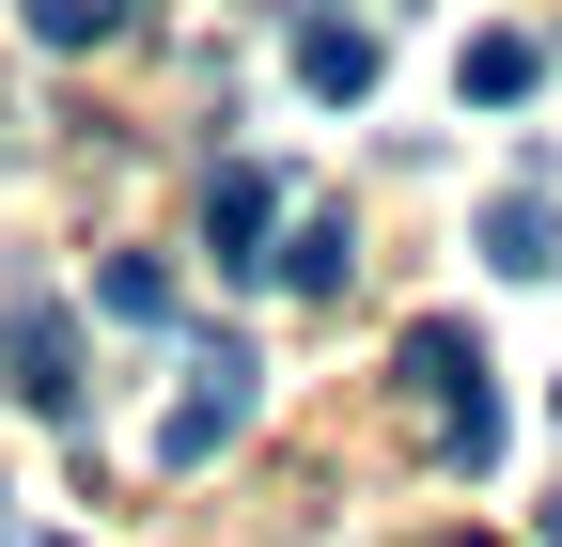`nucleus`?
I'll use <instances>...</instances> for the list:
<instances>
[{
    "instance_id": "0eeeda50",
    "label": "nucleus",
    "mask_w": 562,
    "mask_h": 547,
    "mask_svg": "<svg viewBox=\"0 0 562 547\" xmlns=\"http://www.w3.org/2000/svg\"><path fill=\"white\" fill-rule=\"evenodd\" d=\"M94 313H110V328H172L188 298H172V266H157V250H110V266H94Z\"/></svg>"
},
{
    "instance_id": "9b49d317",
    "label": "nucleus",
    "mask_w": 562,
    "mask_h": 547,
    "mask_svg": "<svg viewBox=\"0 0 562 547\" xmlns=\"http://www.w3.org/2000/svg\"><path fill=\"white\" fill-rule=\"evenodd\" d=\"M453 547H501V532H453Z\"/></svg>"
},
{
    "instance_id": "f03ea898",
    "label": "nucleus",
    "mask_w": 562,
    "mask_h": 547,
    "mask_svg": "<svg viewBox=\"0 0 562 547\" xmlns=\"http://www.w3.org/2000/svg\"><path fill=\"white\" fill-rule=\"evenodd\" d=\"M250 406H266V360L235 345V328H203V345H188V391H172V423H157V469H220Z\"/></svg>"
},
{
    "instance_id": "9d476101",
    "label": "nucleus",
    "mask_w": 562,
    "mask_h": 547,
    "mask_svg": "<svg viewBox=\"0 0 562 547\" xmlns=\"http://www.w3.org/2000/svg\"><path fill=\"white\" fill-rule=\"evenodd\" d=\"M0 501H16V485H0ZM0 547H16V516H0Z\"/></svg>"
},
{
    "instance_id": "423d86ee",
    "label": "nucleus",
    "mask_w": 562,
    "mask_h": 547,
    "mask_svg": "<svg viewBox=\"0 0 562 547\" xmlns=\"http://www.w3.org/2000/svg\"><path fill=\"white\" fill-rule=\"evenodd\" d=\"M484 266H501V282H547V266H562V203L547 188H501V203H484Z\"/></svg>"
},
{
    "instance_id": "20e7f679",
    "label": "nucleus",
    "mask_w": 562,
    "mask_h": 547,
    "mask_svg": "<svg viewBox=\"0 0 562 547\" xmlns=\"http://www.w3.org/2000/svg\"><path fill=\"white\" fill-rule=\"evenodd\" d=\"M0 360H16L0 391H32L47 423H79V328H63V313H16V328H0Z\"/></svg>"
},
{
    "instance_id": "f8f14e48",
    "label": "nucleus",
    "mask_w": 562,
    "mask_h": 547,
    "mask_svg": "<svg viewBox=\"0 0 562 547\" xmlns=\"http://www.w3.org/2000/svg\"><path fill=\"white\" fill-rule=\"evenodd\" d=\"M547 547H562V501H547Z\"/></svg>"
},
{
    "instance_id": "7ed1b4c3",
    "label": "nucleus",
    "mask_w": 562,
    "mask_h": 547,
    "mask_svg": "<svg viewBox=\"0 0 562 547\" xmlns=\"http://www.w3.org/2000/svg\"><path fill=\"white\" fill-rule=\"evenodd\" d=\"M203 250H220L235 282H266V250H281V172L266 157H220V172H203Z\"/></svg>"
},
{
    "instance_id": "39448f33",
    "label": "nucleus",
    "mask_w": 562,
    "mask_h": 547,
    "mask_svg": "<svg viewBox=\"0 0 562 547\" xmlns=\"http://www.w3.org/2000/svg\"><path fill=\"white\" fill-rule=\"evenodd\" d=\"M375 63H391V47H375L360 16H297V94H328V110H360V94H375Z\"/></svg>"
},
{
    "instance_id": "1a4fd4ad",
    "label": "nucleus",
    "mask_w": 562,
    "mask_h": 547,
    "mask_svg": "<svg viewBox=\"0 0 562 547\" xmlns=\"http://www.w3.org/2000/svg\"><path fill=\"white\" fill-rule=\"evenodd\" d=\"M266 282H297V298H344V220H297V250H266Z\"/></svg>"
},
{
    "instance_id": "6e6552de",
    "label": "nucleus",
    "mask_w": 562,
    "mask_h": 547,
    "mask_svg": "<svg viewBox=\"0 0 562 547\" xmlns=\"http://www.w3.org/2000/svg\"><path fill=\"white\" fill-rule=\"evenodd\" d=\"M453 79H469V110H516V94H531V32H469Z\"/></svg>"
},
{
    "instance_id": "f257e3e1",
    "label": "nucleus",
    "mask_w": 562,
    "mask_h": 547,
    "mask_svg": "<svg viewBox=\"0 0 562 547\" xmlns=\"http://www.w3.org/2000/svg\"><path fill=\"white\" fill-rule=\"evenodd\" d=\"M391 376L438 406V469H501V391H484V345H469L453 313H422L406 345H391Z\"/></svg>"
}]
</instances>
